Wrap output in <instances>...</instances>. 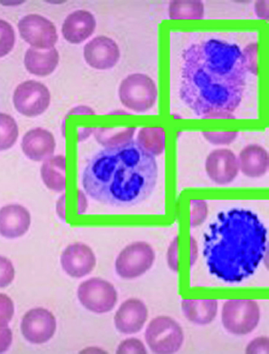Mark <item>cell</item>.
Segmentation results:
<instances>
[{
    "instance_id": "cell-1",
    "label": "cell",
    "mask_w": 269,
    "mask_h": 354,
    "mask_svg": "<svg viewBox=\"0 0 269 354\" xmlns=\"http://www.w3.org/2000/svg\"><path fill=\"white\" fill-rule=\"evenodd\" d=\"M183 62L179 96L185 106L202 118H234L248 73L239 46L210 39L187 48Z\"/></svg>"
},
{
    "instance_id": "cell-2",
    "label": "cell",
    "mask_w": 269,
    "mask_h": 354,
    "mask_svg": "<svg viewBox=\"0 0 269 354\" xmlns=\"http://www.w3.org/2000/svg\"><path fill=\"white\" fill-rule=\"evenodd\" d=\"M158 176L155 156L131 141L93 156L84 168L82 185L85 193L100 204L131 207L149 198Z\"/></svg>"
},
{
    "instance_id": "cell-3",
    "label": "cell",
    "mask_w": 269,
    "mask_h": 354,
    "mask_svg": "<svg viewBox=\"0 0 269 354\" xmlns=\"http://www.w3.org/2000/svg\"><path fill=\"white\" fill-rule=\"evenodd\" d=\"M268 230L243 208L219 213L204 234L203 257L210 274L229 283L252 276L267 251Z\"/></svg>"
},
{
    "instance_id": "cell-4",
    "label": "cell",
    "mask_w": 269,
    "mask_h": 354,
    "mask_svg": "<svg viewBox=\"0 0 269 354\" xmlns=\"http://www.w3.org/2000/svg\"><path fill=\"white\" fill-rule=\"evenodd\" d=\"M122 106L138 113L149 111L155 106L158 90L155 81L144 73H133L122 80L119 88Z\"/></svg>"
},
{
    "instance_id": "cell-5",
    "label": "cell",
    "mask_w": 269,
    "mask_h": 354,
    "mask_svg": "<svg viewBox=\"0 0 269 354\" xmlns=\"http://www.w3.org/2000/svg\"><path fill=\"white\" fill-rule=\"evenodd\" d=\"M260 320V306L254 300L230 299L222 306V325L233 335H249L259 326Z\"/></svg>"
},
{
    "instance_id": "cell-6",
    "label": "cell",
    "mask_w": 269,
    "mask_h": 354,
    "mask_svg": "<svg viewBox=\"0 0 269 354\" xmlns=\"http://www.w3.org/2000/svg\"><path fill=\"white\" fill-rule=\"evenodd\" d=\"M145 339L150 351L154 353H175L183 346L185 333L183 327L174 319L159 316L149 322Z\"/></svg>"
},
{
    "instance_id": "cell-7",
    "label": "cell",
    "mask_w": 269,
    "mask_h": 354,
    "mask_svg": "<svg viewBox=\"0 0 269 354\" xmlns=\"http://www.w3.org/2000/svg\"><path fill=\"white\" fill-rule=\"evenodd\" d=\"M155 260L156 252L149 243L133 242L122 249L117 257L115 272L122 279H137L153 267Z\"/></svg>"
},
{
    "instance_id": "cell-8",
    "label": "cell",
    "mask_w": 269,
    "mask_h": 354,
    "mask_svg": "<svg viewBox=\"0 0 269 354\" xmlns=\"http://www.w3.org/2000/svg\"><path fill=\"white\" fill-rule=\"evenodd\" d=\"M77 297L85 309L98 315L112 311L118 301V293L113 284L100 277L82 282Z\"/></svg>"
},
{
    "instance_id": "cell-9",
    "label": "cell",
    "mask_w": 269,
    "mask_h": 354,
    "mask_svg": "<svg viewBox=\"0 0 269 354\" xmlns=\"http://www.w3.org/2000/svg\"><path fill=\"white\" fill-rule=\"evenodd\" d=\"M50 100L49 89L37 80H27L20 84L13 95L15 109L27 118H37L44 113Z\"/></svg>"
},
{
    "instance_id": "cell-10",
    "label": "cell",
    "mask_w": 269,
    "mask_h": 354,
    "mask_svg": "<svg viewBox=\"0 0 269 354\" xmlns=\"http://www.w3.org/2000/svg\"><path fill=\"white\" fill-rule=\"evenodd\" d=\"M17 27L21 38L33 48L50 50L57 42L58 35L54 23L39 15L23 17Z\"/></svg>"
},
{
    "instance_id": "cell-11",
    "label": "cell",
    "mask_w": 269,
    "mask_h": 354,
    "mask_svg": "<svg viewBox=\"0 0 269 354\" xmlns=\"http://www.w3.org/2000/svg\"><path fill=\"white\" fill-rule=\"evenodd\" d=\"M56 330L57 320L55 315L42 307L28 310L22 317L21 334L32 344L40 345L49 342L54 337Z\"/></svg>"
},
{
    "instance_id": "cell-12",
    "label": "cell",
    "mask_w": 269,
    "mask_h": 354,
    "mask_svg": "<svg viewBox=\"0 0 269 354\" xmlns=\"http://www.w3.org/2000/svg\"><path fill=\"white\" fill-rule=\"evenodd\" d=\"M97 259L92 249L84 243H75L69 245L62 252L61 265L69 277L80 279L95 268Z\"/></svg>"
},
{
    "instance_id": "cell-13",
    "label": "cell",
    "mask_w": 269,
    "mask_h": 354,
    "mask_svg": "<svg viewBox=\"0 0 269 354\" xmlns=\"http://www.w3.org/2000/svg\"><path fill=\"white\" fill-rule=\"evenodd\" d=\"M205 169L213 183L229 185L236 179L239 171L237 156L229 149H214L207 156Z\"/></svg>"
},
{
    "instance_id": "cell-14",
    "label": "cell",
    "mask_w": 269,
    "mask_h": 354,
    "mask_svg": "<svg viewBox=\"0 0 269 354\" xmlns=\"http://www.w3.org/2000/svg\"><path fill=\"white\" fill-rule=\"evenodd\" d=\"M84 55L91 67L98 71H107L115 66L120 61V50L113 39L99 36L85 45Z\"/></svg>"
},
{
    "instance_id": "cell-15",
    "label": "cell",
    "mask_w": 269,
    "mask_h": 354,
    "mask_svg": "<svg viewBox=\"0 0 269 354\" xmlns=\"http://www.w3.org/2000/svg\"><path fill=\"white\" fill-rule=\"evenodd\" d=\"M149 317V310L141 299H127L117 310L114 317L115 327L119 333L133 335L141 332Z\"/></svg>"
},
{
    "instance_id": "cell-16",
    "label": "cell",
    "mask_w": 269,
    "mask_h": 354,
    "mask_svg": "<svg viewBox=\"0 0 269 354\" xmlns=\"http://www.w3.org/2000/svg\"><path fill=\"white\" fill-rule=\"evenodd\" d=\"M31 223V214L24 206L12 204L0 208V236L7 239L26 234Z\"/></svg>"
},
{
    "instance_id": "cell-17",
    "label": "cell",
    "mask_w": 269,
    "mask_h": 354,
    "mask_svg": "<svg viewBox=\"0 0 269 354\" xmlns=\"http://www.w3.org/2000/svg\"><path fill=\"white\" fill-rule=\"evenodd\" d=\"M21 146L23 153L29 160L40 162L54 155L56 141L50 131L37 127L25 133Z\"/></svg>"
},
{
    "instance_id": "cell-18",
    "label": "cell",
    "mask_w": 269,
    "mask_h": 354,
    "mask_svg": "<svg viewBox=\"0 0 269 354\" xmlns=\"http://www.w3.org/2000/svg\"><path fill=\"white\" fill-rule=\"evenodd\" d=\"M96 26L97 21L93 14L87 10H79L64 19L62 33L68 43L79 44L92 36Z\"/></svg>"
},
{
    "instance_id": "cell-19",
    "label": "cell",
    "mask_w": 269,
    "mask_h": 354,
    "mask_svg": "<svg viewBox=\"0 0 269 354\" xmlns=\"http://www.w3.org/2000/svg\"><path fill=\"white\" fill-rule=\"evenodd\" d=\"M239 168L245 176L259 178L265 176L268 170V151L257 144L245 147L239 153Z\"/></svg>"
},
{
    "instance_id": "cell-20",
    "label": "cell",
    "mask_w": 269,
    "mask_h": 354,
    "mask_svg": "<svg viewBox=\"0 0 269 354\" xmlns=\"http://www.w3.org/2000/svg\"><path fill=\"white\" fill-rule=\"evenodd\" d=\"M59 59V53L55 48L44 50L30 48L25 55L24 64L28 73L44 77L55 71Z\"/></svg>"
},
{
    "instance_id": "cell-21",
    "label": "cell",
    "mask_w": 269,
    "mask_h": 354,
    "mask_svg": "<svg viewBox=\"0 0 269 354\" xmlns=\"http://www.w3.org/2000/svg\"><path fill=\"white\" fill-rule=\"evenodd\" d=\"M180 308L187 320L203 326L215 320L219 312V301L215 299H185L181 301Z\"/></svg>"
},
{
    "instance_id": "cell-22",
    "label": "cell",
    "mask_w": 269,
    "mask_h": 354,
    "mask_svg": "<svg viewBox=\"0 0 269 354\" xmlns=\"http://www.w3.org/2000/svg\"><path fill=\"white\" fill-rule=\"evenodd\" d=\"M46 187L55 193L66 189V158L63 155L52 156L44 160L40 170Z\"/></svg>"
},
{
    "instance_id": "cell-23",
    "label": "cell",
    "mask_w": 269,
    "mask_h": 354,
    "mask_svg": "<svg viewBox=\"0 0 269 354\" xmlns=\"http://www.w3.org/2000/svg\"><path fill=\"white\" fill-rule=\"evenodd\" d=\"M136 142L156 158L165 152V131L162 127H144L139 131Z\"/></svg>"
},
{
    "instance_id": "cell-24",
    "label": "cell",
    "mask_w": 269,
    "mask_h": 354,
    "mask_svg": "<svg viewBox=\"0 0 269 354\" xmlns=\"http://www.w3.org/2000/svg\"><path fill=\"white\" fill-rule=\"evenodd\" d=\"M204 13V5L198 0H178L169 5V17L171 19H202Z\"/></svg>"
},
{
    "instance_id": "cell-25",
    "label": "cell",
    "mask_w": 269,
    "mask_h": 354,
    "mask_svg": "<svg viewBox=\"0 0 269 354\" xmlns=\"http://www.w3.org/2000/svg\"><path fill=\"white\" fill-rule=\"evenodd\" d=\"M136 127L122 129H98L95 130L96 141L105 148L120 146L132 141Z\"/></svg>"
},
{
    "instance_id": "cell-26",
    "label": "cell",
    "mask_w": 269,
    "mask_h": 354,
    "mask_svg": "<svg viewBox=\"0 0 269 354\" xmlns=\"http://www.w3.org/2000/svg\"><path fill=\"white\" fill-rule=\"evenodd\" d=\"M19 136V125L15 118L7 113H0V151L12 148Z\"/></svg>"
},
{
    "instance_id": "cell-27",
    "label": "cell",
    "mask_w": 269,
    "mask_h": 354,
    "mask_svg": "<svg viewBox=\"0 0 269 354\" xmlns=\"http://www.w3.org/2000/svg\"><path fill=\"white\" fill-rule=\"evenodd\" d=\"M15 32L7 21L0 19V57L8 55L15 44Z\"/></svg>"
},
{
    "instance_id": "cell-28",
    "label": "cell",
    "mask_w": 269,
    "mask_h": 354,
    "mask_svg": "<svg viewBox=\"0 0 269 354\" xmlns=\"http://www.w3.org/2000/svg\"><path fill=\"white\" fill-rule=\"evenodd\" d=\"M15 313L14 301L7 294L0 293V328L8 326Z\"/></svg>"
},
{
    "instance_id": "cell-29",
    "label": "cell",
    "mask_w": 269,
    "mask_h": 354,
    "mask_svg": "<svg viewBox=\"0 0 269 354\" xmlns=\"http://www.w3.org/2000/svg\"><path fill=\"white\" fill-rule=\"evenodd\" d=\"M191 226L192 228L200 226L207 218L208 205L206 201H192L191 202Z\"/></svg>"
},
{
    "instance_id": "cell-30",
    "label": "cell",
    "mask_w": 269,
    "mask_h": 354,
    "mask_svg": "<svg viewBox=\"0 0 269 354\" xmlns=\"http://www.w3.org/2000/svg\"><path fill=\"white\" fill-rule=\"evenodd\" d=\"M15 274L13 263L8 258L0 255V288L10 286L15 281Z\"/></svg>"
},
{
    "instance_id": "cell-31",
    "label": "cell",
    "mask_w": 269,
    "mask_h": 354,
    "mask_svg": "<svg viewBox=\"0 0 269 354\" xmlns=\"http://www.w3.org/2000/svg\"><path fill=\"white\" fill-rule=\"evenodd\" d=\"M239 136V132H203V136L210 143L215 145V146H226L236 140Z\"/></svg>"
},
{
    "instance_id": "cell-32",
    "label": "cell",
    "mask_w": 269,
    "mask_h": 354,
    "mask_svg": "<svg viewBox=\"0 0 269 354\" xmlns=\"http://www.w3.org/2000/svg\"><path fill=\"white\" fill-rule=\"evenodd\" d=\"M116 353H147V350L141 340L129 338L120 342Z\"/></svg>"
},
{
    "instance_id": "cell-33",
    "label": "cell",
    "mask_w": 269,
    "mask_h": 354,
    "mask_svg": "<svg viewBox=\"0 0 269 354\" xmlns=\"http://www.w3.org/2000/svg\"><path fill=\"white\" fill-rule=\"evenodd\" d=\"M242 51L248 72L254 75H257V44L256 43L250 44L245 46V48Z\"/></svg>"
},
{
    "instance_id": "cell-34",
    "label": "cell",
    "mask_w": 269,
    "mask_h": 354,
    "mask_svg": "<svg viewBox=\"0 0 269 354\" xmlns=\"http://www.w3.org/2000/svg\"><path fill=\"white\" fill-rule=\"evenodd\" d=\"M245 352L247 353H269V339L265 336L257 337L251 340Z\"/></svg>"
},
{
    "instance_id": "cell-35",
    "label": "cell",
    "mask_w": 269,
    "mask_h": 354,
    "mask_svg": "<svg viewBox=\"0 0 269 354\" xmlns=\"http://www.w3.org/2000/svg\"><path fill=\"white\" fill-rule=\"evenodd\" d=\"M178 237H174V239L169 245L167 254V262L169 268L174 272H178Z\"/></svg>"
},
{
    "instance_id": "cell-36",
    "label": "cell",
    "mask_w": 269,
    "mask_h": 354,
    "mask_svg": "<svg viewBox=\"0 0 269 354\" xmlns=\"http://www.w3.org/2000/svg\"><path fill=\"white\" fill-rule=\"evenodd\" d=\"M12 342V330L8 326L0 328V353L7 352Z\"/></svg>"
},
{
    "instance_id": "cell-37",
    "label": "cell",
    "mask_w": 269,
    "mask_h": 354,
    "mask_svg": "<svg viewBox=\"0 0 269 354\" xmlns=\"http://www.w3.org/2000/svg\"><path fill=\"white\" fill-rule=\"evenodd\" d=\"M255 13L261 19H268V2L259 1L255 4Z\"/></svg>"
},
{
    "instance_id": "cell-38",
    "label": "cell",
    "mask_w": 269,
    "mask_h": 354,
    "mask_svg": "<svg viewBox=\"0 0 269 354\" xmlns=\"http://www.w3.org/2000/svg\"><path fill=\"white\" fill-rule=\"evenodd\" d=\"M191 266L192 267L196 264L198 255L197 242L193 236L191 237Z\"/></svg>"
}]
</instances>
